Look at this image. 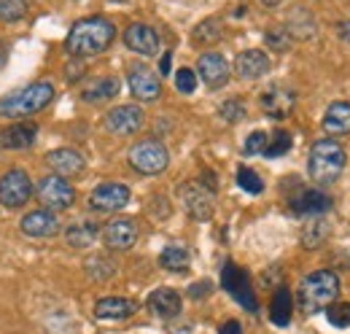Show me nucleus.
<instances>
[{"instance_id": "obj_1", "label": "nucleus", "mask_w": 350, "mask_h": 334, "mask_svg": "<svg viewBox=\"0 0 350 334\" xmlns=\"http://www.w3.org/2000/svg\"><path fill=\"white\" fill-rule=\"evenodd\" d=\"M116 38V27L103 19V16H87L81 22H76L68 33V41L65 49L73 54V57H97L103 54Z\"/></svg>"}, {"instance_id": "obj_2", "label": "nucleus", "mask_w": 350, "mask_h": 334, "mask_svg": "<svg viewBox=\"0 0 350 334\" xmlns=\"http://www.w3.org/2000/svg\"><path fill=\"white\" fill-rule=\"evenodd\" d=\"M337 296H340V275L332 270H315L299 286V307L307 316H315L329 310Z\"/></svg>"}, {"instance_id": "obj_3", "label": "nucleus", "mask_w": 350, "mask_h": 334, "mask_svg": "<svg viewBox=\"0 0 350 334\" xmlns=\"http://www.w3.org/2000/svg\"><path fill=\"white\" fill-rule=\"evenodd\" d=\"M348 162V154L345 149L340 146V140H318L312 143L310 149V157H307V170H310V178L321 186H329L334 183Z\"/></svg>"}, {"instance_id": "obj_4", "label": "nucleus", "mask_w": 350, "mask_h": 334, "mask_svg": "<svg viewBox=\"0 0 350 334\" xmlns=\"http://www.w3.org/2000/svg\"><path fill=\"white\" fill-rule=\"evenodd\" d=\"M54 100V86L49 81H36L8 97L0 100V116L8 119H22V116H33L38 111H44L46 105Z\"/></svg>"}, {"instance_id": "obj_5", "label": "nucleus", "mask_w": 350, "mask_h": 334, "mask_svg": "<svg viewBox=\"0 0 350 334\" xmlns=\"http://www.w3.org/2000/svg\"><path fill=\"white\" fill-rule=\"evenodd\" d=\"M130 165L140 175H157V172H162L165 167L170 165L167 146L162 140H154V138L135 143L130 149Z\"/></svg>"}, {"instance_id": "obj_6", "label": "nucleus", "mask_w": 350, "mask_h": 334, "mask_svg": "<svg viewBox=\"0 0 350 334\" xmlns=\"http://www.w3.org/2000/svg\"><path fill=\"white\" fill-rule=\"evenodd\" d=\"M33 197V181L25 170H8L0 178V205L5 208H22Z\"/></svg>"}, {"instance_id": "obj_7", "label": "nucleus", "mask_w": 350, "mask_h": 334, "mask_svg": "<svg viewBox=\"0 0 350 334\" xmlns=\"http://www.w3.org/2000/svg\"><path fill=\"white\" fill-rule=\"evenodd\" d=\"M221 283H224V289L232 294V296H234L245 310L256 313L259 302H256V296H254V286H251V281H248L245 270H240L234 261H226V264H224V270H221Z\"/></svg>"}, {"instance_id": "obj_8", "label": "nucleus", "mask_w": 350, "mask_h": 334, "mask_svg": "<svg viewBox=\"0 0 350 334\" xmlns=\"http://www.w3.org/2000/svg\"><path fill=\"white\" fill-rule=\"evenodd\" d=\"M38 200L44 203L46 210L57 213V210H68L76 200V192L73 186L59 178V175H46L44 181L38 183Z\"/></svg>"}, {"instance_id": "obj_9", "label": "nucleus", "mask_w": 350, "mask_h": 334, "mask_svg": "<svg viewBox=\"0 0 350 334\" xmlns=\"http://www.w3.org/2000/svg\"><path fill=\"white\" fill-rule=\"evenodd\" d=\"M180 200H183L186 213L197 221H208L213 216V192L197 181H189L180 186Z\"/></svg>"}, {"instance_id": "obj_10", "label": "nucleus", "mask_w": 350, "mask_h": 334, "mask_svg": "<svg viewBox=\"0 0 350 334\" xmlns=\"http://www.w3.org/2000/svg\"><path fill=\"white\" fill-rule=\"evenodd\" d=\"M127 203H130V189L124 183H113V181L100 183L89 194V205L97 213H116V210L124 208Z\"/></svg>"}, {"instance_id": "obj_11", "label": "nucleus", "mask_w": 350, "mask_h": 334, "mask_svg": "<svg viewBox=\"0 0 350 334\" xmlns=\"http://www.w3.org/2000/svg\"><path fill=\"white\" fill-rule=\"evenodd\" d=\"M143 119H146V116H143V111H140L137 105H119V108L108 111L105 127H108V132L127 138V135H135V132L143 127Z\"/></svg>"}, {"instance_id": "obj_12", "label": "nucleus", "mask_w": 350, "mask_h": 334, "mask_svg": "<svg viewBox=\"0 0 350 334\" xmlns=\"http://www.w3.org/2000/svg\"><path fill=\"white\" fill-rule=\"evenodd\" d=\"M105 246L113 250H130L137 243V224L132 218H113L103 229Z\"/></svg>"}, {"instance_id": "obj_13", "label": "nucleus", "mask_w": 350, "mask_h": 334, "mask_svg": "<svg viewBox=\"0 0 350 334\" xmlns=\"http://www.w3.org/2000/svg\"><path fill=\"white\" fill-rule=\"evenodd\" d=\"M127 81H130L132 94H135L140 103H154V100L162 94V84H159V79H157L146 65H135V68H130Z\"/></svg>"}, {"instance_id": "obj_14", "label": "nucleus", "mask_w": 350, "mask_h": 334, "mask_svg": "<svg viewBox=\"0 0 350 334\" xmlns=\"http://www.w3.org/2000/svg\"><path fill=\"white\" fill-rule=\"evenodd\" d=\"M197 76L208 84L211 89H221L224 84L229 81V62L221 54H216V51H208L197 62Z\"/></svg>"}, {"instance_id": "obj_15", "label": "nucleus", "mask_w": 350, "mask_h": 334, "mask_svg": "<svg viewBox=\"0 0 350 334\" xmlns=\"http://www.w3.org/2000/svg\"><path fill=\"white\" fill-rule=\"evenodd\" d=\"M297 105V94L286 86H272L262 94V108L272 119H286Z\"/></svg>"}, {"instance_id": "obj_16", "label": "nucleus", "mask_w": 350, "mask_h": 334, "mask_svg": "<svg viewBox=\"0 0 350 334\" xmlns=\"http://www.w3.org/2000/svg\"><path fill=\"white\" fill-rule=\"evenodd\" d=\"M267 70H269V57L264 54L262 49H245L234 60V73L240 79H245V81L262 79V76H267Z\"/></svg>"}, {"instance_id": "obj_17", "label": "nucleus", "mask_w": 350, "mask_h": 334, "mask_svg": "<svg viewBox=\"0 0 350 334\" xmlns=\"http://www.w3.org/2000/svg\"><path fill=\"white\" fill-rule=\"evenodd\" d=\"M46 165L59 178H73L84 170V157L76 149H54L46 154Z\"/></svg>"}, {"instance_id": "obj_18", "label": "nucleus", "mask_w": 350, "mask_h": 334, "mask_svg": "<svg viewBox=\"0 0 350 334\" xmlns=\"http://www.w3.org/2000/svg\"><path fill=\"white\" fill-rule=\"evenodd\" d=\"M124 43H127V49H132L135 54H143V57H154L159 51V36L148 25H130L124 30Z\"/></svg>"}, {"instance_id": "obj_19", "label": "nucleus", "mask_w": 350, "mask_h": 334, "mask_svg": "<svg viewBox=\"0 0 350 334\" xmlns=\"http://www.w3.org/2000/svg\"><path fill=\"white\" fill-rule=\"evenodd\" d=\"M22 232L27 237H54L59 232V218L51 210H33L22 218Z\"/></svg>"}, {"instance_id": "obj_20", "label": "nucleus", "mask_w": 350, "mask_h": 334, "mask_svg": "<svg viewBox=\"0 0 350 334\" xmlns=\"http://www.w3.org/2000/svg\"><path fill=\"white\" fill-rule=\"evenodd\" d=\"M332 208V197L321 189H299V194L291 197V210L299 216H323Z\"/></svg>"}, {"instance_id": "obj_21", "label": "nucleus", "mask_w": 350, "mask_h": 334, "mask_svg": "<svg viewBox=\"0 0 350 334\" xmlns=\"http://www.w3.org/2000/svg\"><path fill=\"white\" fill-rule=\"evenodd\" d=\"M36 135H38V127L33 122H19V125L5 127V129H0V149H11V151L30 149L36 143Z\"/></svg>"}, {"instance_id": "obj_22", "label": "nucleus", "mask_w": 350, "mask_h": 334, "mask_svg": "<svg viewBox=\"0 0 350 334\" xmlns=\"http://www.w3.org/2000/svg\"><path fill=\"white\" fill-rule=\"evenodd\" d=\"M137 310V305L132 299L124 296H105L94 305V316L103 318V321H122V318H130L132 313Z\"/></svg>"}, {"instance_id": "obj_23", "label": "nucleus", "mask_w": 350, "mask_h": 334, "mask_svg": "<svg viewBox=\"0 0 350 334\" xmlns=\"http://www.w3.org/2000/svg\"><path fill=\"white\" fill-rule=\"evenodd\" d=\"M148 307L159 318H175V316H180L183 302H180V294L175 292V289H157L148 296Z\"/></svg>"}, {"instance_id": "obj_24", "label": "nucleus", "mask_w": 350, "mask_h": 334, "mask_svg": "<svg viewBox=\"0 0 350 334\" xmlns=\"http://www.w3.org/2000/svg\"><path fill=\"white\" fill-rule=\"evenodd\" d=\"M323 129H326L329 135H334V138L348 135L350 132V103H345V100L332 103V105L326 108V114H323Z\"/></svg>"}, {"instance_id": "obj_25", "label": "nucleus", "mask_w": 350, "mask_h": 334, "mask_svg": "<svg viewBox=\"0 0 350 334\" xmlns=\"http://www.w3.org/2000/svg\"><path fill=\"white\" fill-rule=\"evenodd\" d=\"M291 310H294V296L286 286H280L275 296H272V305H269V318L275 326H288L291 324Z\"/></svg>"}, {"instance_id": "obj_26", "label": "nucleus", "mask_w": 350, "mask_h": 334, "mask_svg": "<svg viewBox=\"0 0 350 334\" xmlns=\"http://www.w3.org/2000/svg\"><path fill=\"white\" fill-rule=\"evenodd\" d=\"M329 240V221L321 216H312V221H307L302 229V246L310 250L321 248Z\"/></svg>"}, {"instance_id": "obj_27", "label": "nucleus", "mask_w": 350, "mask_h": 334, "mask_svg": "<svg viewBox=\"0 0 350 334\" xmlns=\"http://www.w3.org/2000/svg\"><path fill=\"white\" fill-rule=\"evenodd\" d=\"M119 94V81L116 79H97L94 84H89L87 89L81 92V97L87 100V103H103V100H111V97H116Z\"/></svg>"}, {"instance_id": "obj_28", "label": "nucleus", "mask_w": 350, "mask_h": 334, "mask_svg": "<svg viewBox=\"0 0 350 334\" xmlns=\"http://www.w3.org/2000/svg\"><path fill=\"white\" fill-rule=\"evenodd\" d=\"M65 240H68V246H73V248H89L94 240H97V224H73L68 232H65Z\"/></svg>"}, {"instance_id": "obj_29", "label": "nucleus", "mask_w": 350, "mask_h": 334, "mask_svg": "<svg viewBox=\"0 0 350 334\" xmlns=\"http://www.w3.org/2000/svg\"><path fill=\"white\" fill-rule=\"evenodd\" d=\"M191 256L183 246H167V248L159 253V264L167 270V272H183L189 267Z\"/></svg>"}, {"instance_id": "obj_30", "label": "nucleus", "mask_w": 350, "mask_h": 334, "mask_svg": "<svg viewBox=\"0 0 350 334\" xmlns=\"http://www.w3.org/2000/svg\"><path fill=\"white\" fill-rule=\"evenodd\" d=\"M221 33H224V27H221L219 19H205V22H200L197 27H194V43L197 46H213V43L221 41Z\"/></svg>"}, {"instance_id": "obj_31", "label": "nucleus", "mask_w": 350, "mask_h": 334, "mask_svg": "<svg viewBox=\"0 0 350 334\" xmlns=\"http://www.w3.org/2000/svg\"><path fill=\"white\" fill-rule=\"evenodd\" d=\"M288 149H291V132L278 129V132L269 138V143H267V149H264V157H267V159H275V157H283Z\"/></svg>"}, {"instance_id": "obj_32", "label": "nucleus", "mask_w": 350, "mask_h": 334, "mask_svg": "<svg viewBox=\"0 0 350 334\" xmlns=\"http://www.w3.org/2000/svg\"><path fill=\"white\" fill-rule=\"evenodd\" d=\"M237 183H240V189L248 192V194H262L264 192L262 175L254 172L251 167H240V170H237Z\"/></svg>"}, {"instance_id": "obj_33", "label": "nucleus", "mask_w": 350, "mask_h": 334, "mask_svg": "<svg viewBox=\"0 0 350 334\" xmlns=\"http://www.w3.org/2000/svg\"><path fill=\"white\" fill-rule=\"evenodd\" d=\"M27 14V0H0V22H19Z\"/></svg>"}, {"instance_id": "obj_34", "label": "nucleus", "mask_w": 350, "mask_h": 334, "mask_svg": "<svg viewBox=\"0 0 350 334\" xmlns=\"http://www.w3.org/2000/svg\"><path fill=\"white\" fill-rule=\"evenodd\" d=\"M113 270H116L113 261L105 259V256H94V259H89L87 261V272L94 278V281H105V278H111Z\"/></svg>"}, {"instance_id": "obj_35", "label": "nucleus", "mask_w": 350, "mask_h": 334, "mask_svg": "<svg viewBox=\"0 0 350 334\" xmlns=\"http://www.w3.org/2000/svg\"><path fill=\"white\" fill-rule=\"evenodd\" d=\"M221 116L229 122V125H237V122H243L245 119V103L243 100H226L224 105H221Z\"/></svg>"}, {"instance_id": "obj_36", "label": "nucleus", "mask_w": 350, "mask_h": 334, "mask_svg": "<svg viewBox=\"0 0 350 334\" xmlns=\"http://www.w3.org/2000/svg\"><path fill=\"white\" fill-rule=\"evenodd\" d=\"M326 313H329V321H332V326H340V329H348V326H350V302L332 305Z\"/></svg>"}, {"instance_id": "obj_37", "label": "nucleus", "mask_w": 350, "mask_h": 334, "mask_svg": "<svg viewBox=\"0 0 350 334\" xmlns=\"http://www.w3.org/2000/svg\"><path fill=\"white\" fill-rule=\"evenodd\" d=\"M267 143H269V135L262 132V129H256V132H251V135H248V140H245L243 151H245L248 157H254V154H264Z\"/></svg>"}, {"instance_id": "obj_38", "label": "nucleus", "mask_w": 350, "mask_h": 334, "mask_svg": "<svg viewBox=\"0 0 350 334\" xmlns=\"http://www.w3.org/2000/svg\"><path fill=\"white\" fill-rule=\"evenodd\" d=\"M175 86H178V92L191 94V92L197 89V73L189 70V68H180V70L175 73Z\"/></svg>"}, {"instance_id": "obj_39", "label": "nucleus", "mask_w": 350, "mask_h": 334, "mask_svg": "<svg viewBox=\"0 0 350 334\" xmlns=\"http://www.w3.org/2000/svg\"><path fill=\"white\" fill-rule=\"evenodd\" d=\"M264 41H267L269 49H275V51H286L291 46V33H286V30H267Z\"/></svg>"}, {"instance_id": "obj_40", "label": "nucleus", "mask_w": 350, "mask_h": 334, "mask_svg": "<svg viewBox=\"0 0 350 334\" xmlns=\"http://www.w3.org/2000/svg\"><path fill=\"white\" fill-rule=\"evenodd\" d=\"M211 292H213V283L211 281H200V283H191L189 286V296L191 299H205Z\"/></svg>"}, {"instance_id": "obj_41", "label": "nucleus", "mask_w": 350, "mask_h": 334, "mask_svg": "<svg viewBox=\"0 0 350 334\" xmlns=\"http://www.w3.org/2000/svg\"><path fill=\"white\" fill-rule=\"evenodd\" d=\"M219 334H243V326H240L237 321H226L219 329Z\"/></svg>"}, {"instance_id": "obj_42", "label": "nucleus", "mask_w": 350, "mask_h": 334, "mask_svg": "<svg viewBox=\"0 0 350 334\" xmlns=\"http://www.w3.org/2000/svg\"><path fill=\"white\" fill-rule=\"evenodd\" d=\"M170 62H173V57H170V51L162 57V62H159V70H162V76H167L170 73Z\"/></svg>"}, {"instance_id": "obj_43", "label": "nucleus", "mask_w": 350, "mask_h": 334, "mask_svg": "<svg viewBox=\"0 0 350 334\" xmlns=\"http://www.w3.org/2000/svg\"><path fill=\"white\" fill-rule=\"evenodd\" d=\"M5 60H8V46L0 41V70H3V65H5Z\"/></svg>"}, {"instance_id": "obj_44", "label": "nucleus", "mask_w": 350, "mask_h": 334, "mask_svg": "<svg viewBox=\"0 0 350 334\" xmlns=\"http://www.w3.org/2000/svg\"><path fill=\"white\" fill-rule=\"evenodd\" d=\"M262 3H267V5H275V3H280V0H262Z\"/></svg>"}]
</instances>
